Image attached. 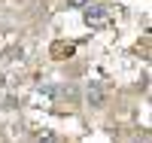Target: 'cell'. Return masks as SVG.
I'll return each mask as SVG.
<instances>
[{"label":"cell","instance_id":"1","mask_svg":"<svg viewBox=\"0 0 152 143\" xmlns=\"http://www.w3.org/2000/svg\"><path fill=\"white\" fill-rule=\"evenodd\" d=\"M82 12H85V21L88 24H104L110 18V6H104V3H88Z\"/></svg>","mask_w":152,"mask_h":143},{"label":"cell","instance_id":"2","mask_svg":"<svg viewBox=\"0 0 152 143\" xmlns=\"http://www.w3.org/2000/svg\"><path fill=\"white\" fill-rule=\"evenodd\" d=\"M85 98H88V103H91V107H104V88H100V82H88Z\"/></svg>","mask_w":152,"mask_h":143},{"label":"cell","instance_id":"3","mask_svg":"<svg viewBox=\"0 0 152 143\" xmlns=\"http://www.w3.org/2000/svg\"><path fill=\"white\" fill-rule=\"evenodd\" d=\"M73 52H76V46H70V43H67V46H64V43H52V55H55L58 61H64V58H70Z\"/></svg>","mask_w":152,"mask_h":143},{"label":"cell","instance_id":"4","mask_svg":"<svg viewBox=\"0 0 152 143\" xmlns=\"http://www.w3.org/2000/svg\"><path fill=\"white\" fill-rule=\"evenodd\" d=\"M91 0H67V6H73V9H85Z\"/></svg>","mask_w":152,"mask_h":143},{"label":"cell","instance_id":"5","mask_svg":"<svg viewBox=\"0 0 152 143\" xmlns=\"http://www.w3.org/2000/svg\"><path fill=\"white\" fill-rule=\"evenodd\" d=\"M40 143H55V134H46V137H40Z\"/></svg>","mask_w":152,"mask_h":143}]
</instances>
